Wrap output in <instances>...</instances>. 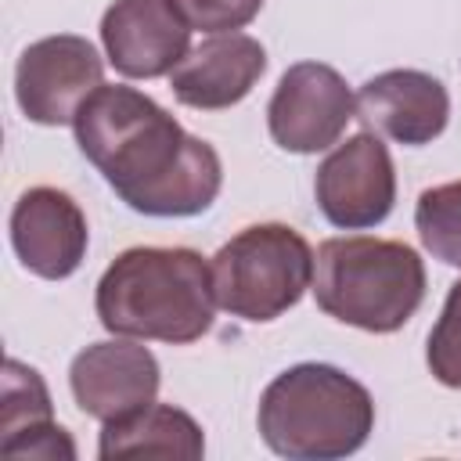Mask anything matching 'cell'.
<instances>
[{"mask_svg": "<svg viewBox=\"0 0 461 461\" xmlns=\"http://www.w3.org/2000/svg\"><path fill=\"white\" fill-rule=\"evenodd\" d=\"M72 130L86 162L133 212L198 216L223 187L216 148L133 86L101 83L76 112Z\"/></svg>", "mask_w": 461, "mask_h": 461, "instance_id": "6da1fadb", "label": "cell"}, {"mask_svg": "<svg viewBox=\"0 0 461 461\" xmlns=\"http://www.w3.org/2000/svg\"><path fill=\"white\" fill-rule=\"evenodd\" d=\"M94 310L112 335L169 346L198 342L216 313L209 263L180 245L126 249L101 274Z\"/></svg>", "mask_w": 461, "mask_h": 461, "instance_id": "7a4b0ae2", "label": "cell"}, {"mask_svg": "<svg viewBox=\"0 0 461 461\" xmlns=\"http://www.w3.org/2000/svg\"><path fill=\"white\" fill-rule=\"evenodd\" d=\"M263 443L288 461H335L357 454L375 429L367 385L331 364H295L259 396Z\"/></svg>", "mask_w": 461, "mask_h": 461, "instance_id": "3957f363", "label": "cell"}, {"mask_svg": "<svg viewBox=\"0 0 461 461\" xmlns=\"http://www.w3.org/2000/svg\"><path fill=\"white\" fill-rule=\"evenodd\" d=\"M317 306L360 331H400L425 299L421 256L393 238L346 234L328 238L313 252Z\"/></svg>", "mask_w": 461, "mask_h": 461, "instance_id": "277c9868", "label": "cell"}, {"mask_svg": "<svg viewBox=\"0 0 461 461\" xmlns=\"http://www.w3.org/2000/svg\"><path fill=\"white\" fill-rule=\"evenodd\" d=\"M209 274L220 310L267 324L313 285V249L288 223H252L216 249Z\"/></svg>", "mask_w": 461, "mask_h": 461, "instance_id": "5b68a950", "label": "cell"}, {"mask_svg": "<svg viewBox=\"0 0 461 461\" xmlns=\"http://www.w3.org/2000/svg\"><path fill=\"white\" fill-rule=\"evenodd\" d=\"M349 119H357V94L324 61L288 65L267 104L270 137L292 155H317L339 144Z\"/></svg>", "mask_w": 461, "mask_h": 461, "instance_id": "8992f818", "label": "cell"}, {"mask_svg": "<svg viewBox=\"0 0 461 461\" xmlns=\"http://www.w3.org/2000/svg\"><path fill=\"white\" fill-rule=\"evenodd\" d=\"M104 83V61L86 36L58 32L29 43L14 68V97L29 122L68 126Z\"/></svg>", "mask_w": 461, "mask_h": 461, "instance_id": "52a82bcc", "label": "cell"}, {"mask_svg": "<svg viewBox=\"0 0 461 461\" xmlns=\"http://www.w3.org/2000/svg\"><path fill=\"white\" fill-rule=\"evenodd\" d=\"M313 194L331 227H378L396 202V169L382 137L364 130L335 144L328 158L317 166Z\"/></svg>", "mask_w": 461, "mask_h": 461, "instance_id": "ba28073f", "label": "cell"}, {"mask_svg": "<svg viewBox=\"0 0 461 461\" xmlns=\"http://www.w3.org/2000/svg\"><path fill=\"white\" fill-rule=\"evenodd\" d=\"M158 360L140 339H104L90 342L72 357L68 385L86 418H97L101 425L122 414H133L158 396Z\"/></svg>", "mask_w": 461, "mask_h": 461, "instance_id": "9c48e42d", "label": "cell"}, {"mask_svg": "<svg viewBox=\"0 0 461 461\" xmlns=\"http://www.w3.org/2000/svg\"><path fill=\"white\" fill-rule=\"evenodd\" d=\"M101 47L126 79L169 76L191 50V29L169 0H112L101 14Z\"/></svg>", "mask_w": 461, "mask_h": 461, "instance_id": "30bf717a", "label": "cell"}, {"mask_svg": "<svg viewBox=\"0 0 461 461\" xmlns=\"http://www.w3.org/2000/svg\"><path fill=\"white\" fill-rule=\"evenodd\" d=\"M11 245L29 274L43 281H65L86 256V216L72 194L47 184L29 187L11 209Z\"/></svg>", "mask_w": 461, "mask_h": 461, "instance_id": "8fae6325", "label": "cell"}, {"mask_svg": "<svg viewBox=\"0 0 461 461\" xmlns=\"http://www.w3.org/2000/svg\"><path fill=\"white\" fill-rule=\"evenodd\" d=\"M357 119L378 137L421 148L447 130L450 94L432 72L389 68L357 90Z\"/></svg>", "mask_w": 461, "mask_h": 461, "instance_id": "7c38bea8", "label": "cell"}, {"mask_svg": "<svg viewBox=\"0 0 461 461\" xmlns=\"http://www.w3.org/2000/svg\"><path fill=\"white\" fill-rule=\"evenodd\" d=\"M267 72V50L249 32H216L169 72V90L180 104L220 112L249 97Z\"/></svg>", "mask_w": 461, "mask_h": 461, "instance_id": "4fadbf2b", "label": "cell"}, {"mask_svg": "<svg viewBox=\"0 0 461 461\" xmlns=\"http://www.w3.org/2000/svg\"><path fill=\"white\" fill-rule=\"evenodd\" d=\"M0 457L7 461H72L76 443L54 421L50 393L36 367L7 357L0 378Z\"/></svg>", "mask_w": 461, "mask_h": 461, "instance_id": "5bb4252c", "label": "cell"}, {"mask_svg": "<svg viewBox=\"0 0 461 461\" xmlns=\"http://www.w3.org/2000/svg\"><path fill=\"white\" fill-rule=\"evenodd\" d=\"M97 454L104 461L112 457H180V461H198L205 454V436L202 425L173 407V403H148L133 414L112 418L101 425Z\"/></svg>", "mask_w": 461, "mask_h": 461, "instance_id": "9a60e30c", "label": "cell"}, {"mask_svg": "<svg viewBox=\"0 0 461 461\" xmlns=\"http://www.w3.org/2000/svg\"><path fill=\"white\" fill-rule=\"evenodd\" d=\"M414 227L432 259L461 270V180L425 187L414 205Z\"/></svg>", "mask_w": 461, "mask_h": 461, "instance_id": "2e32d148", "label": "cell"}, {"mask_svg": "<svg viewBox=\"0 0 461 461\" xmlns=\"http://www.w3.org/2000/svg\"><path fill=\"white\" fill-rule=\"evenodd\" d=\"M425 364L432 378L447 389H461V281L450 285L443 310L429 331L425 346Z\"/></svg>", "mask_w": 461, "mask_h": 461, "instance_id": "e0dca14e", "label": "cell"}, {"mask_svg": "<svg viewBox=\"0 0 461 461\" xmlns=\"http://www.w3.org/2000/svg\"><path fill=\"white\" fill-rule=\"evenodd\" d=\"M169 7L184 18L191 32L216 36V32L245 29L259 14L263 0H169Z\"/></svg>", "mask_w": 461, "mask_h": 461, "instance_id": "ac0fdd59", "label": "cell"}]
</instances>
